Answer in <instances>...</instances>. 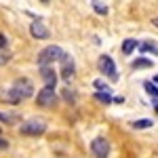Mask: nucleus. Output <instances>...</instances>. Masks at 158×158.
Listing matches in <instances>:
<instances>
[{"mask_svg": "<svg viewBox=\"0 0 158 158\" xmlns=\"http://www.w3.org/2000/svg\"><path fill=\"white\" fill-rule=\"evenodd\" d=\"M154 122L150 120V118H141V120H135L133 122V129H150Z\"/></svg>", "mask_w": 158, "mask_h": 158, "instance_id": "2eb2a0df", "label": "nucleus"}, {"mask_svg": "<svg viewBox=\"0 0 158 158\" xmlns=\"http://www.w3.org/2000/svg\"><path fill=\"white\" fill-rule=\"evenodd\" d=\"M152 23H154V25L158 27V17H156V19H152Z\"/></svg>", "mask_w": 158, "mask_h": 158, "instance_id": "412c9836", "label": "nucleus"}, {"mask_svg": "<svg viewBox=\"0 0 158 158\" xmlns=\"http://www.w3.org/2000/svg\"><path fill=\"white\" fill-rule=\"evenodd\" d=\"M36 103L40 108H53L57 103V95H55V86H44L40 89L36 95Z\"/></svg>", "mask_w": 158, "mask_h": 158, "instance_id": "20e7f679", "label": "nucleus"}, {"mask_svg": "<svg viewBox=\"0 0 158 158\" xmlns=\"http://www.w3.org/2000/svg\"><path fill=\"white\" fill-rule=\"evenodd\" d=\"M131 65H133L135 70H139V68H152L154 63H152L150 59H143V57H139V59H135L133 63H131Z\"/></svg>", "mask_w": 158, "mask_h": 158, "instance_id": "4468645a", "label": "nucleus"}, {"mask_svg": "<svg viewBox=\"0 0 158 158\" xmlns=\"http://www.w3.org/2000/svg\"><path fill=\"white\" fill-rule=\"evenodd\" d=\"M0 120L6 122V124H15V122H19V116L17 114H9V112H0Z\"/></svg>", "mask_w": 158, "mask_h": 158, "instance_id": "f8f14e48", "label": "nucleus"}, {"mask_svg": "<svg viewBox=\"0 0 158 158\" xmlns=\"http://www.w3.org/2000/svg\"><path fill=\"white\" fill-rule=\"evenodd\" d=\"M32 93H34V85H32V80H27V78H19V80H15L13 86L9 89V101L11 103H19V101H23V99L32 97Z\"/></svg>", "mask_w": 158, "mask_h": 158, "instance_id": "f257e3e1", "label": "nucleus"}, {"mask_svg": "<svg viewBox=\"0 0 158 158\" xmlns=\"http://www.w3.org/2000/svg\"><path fill=\"white\" fill-rule=\"evenodd\" d=\"M99 70L106 74L110 80H116V78H118V74H116V65H114V61H112L110 55H101V57H99Z\"/></svg>", "mask_w": 158, "mask_h": 158, "instance_id": "0eeeda50", "label": "nucleus"}, {"mask_svg": "<svg viewBox=\"0 0 158 158\" xmlns=\"http://www.w3.org/2000/svg\"><path fill=\"white\" fill-rule=\"evenodd\" d=\"M65 55V51L61 49V47H57V44H49V47H44V49L38 53V65L40 68H49V65H53L55 61H61V57Z\"/></svg>", "mask_w": 158, "mask_h": 158, "instance_id": "f03ea898", "label": "nucleus"}, {"mask_svg": "<svg viewBox=\"0 0 158 158\" xmlns=\"http://www.w3.org/2000/svg\"><path fill=\"white\" fill-rule=\"evenodd\" d=\"M143 86H146V93H148V95H152L154 99H158V89H156V85H154L152 80H146Z\"/></svg>", "mask_w": 158, "mask_h": 158, "instance_id": "ddd939ff", "label": "nucleus"}, {"mask_svg": "<svg viewBox=\"0 0 158 158\" xmlns=\"http://www.w3.org/2000/svg\"><path fill=\"white\" fill-rule=\"evenodd\" d=\"M4 47H6V36L0 34V49H4Z\"/></svg>", "mask_w": 158, "mask_h": 158, "instance_id": "aec40b11", "label": "nucleus"}, {"mask_svg": "<svg viewBox=\"0 0 158 158\" xmlns=\"http://www.w3.org/2000/svg\"><path fill=\"white\" fill-rule=\"evenodd\" d=\"M139 51L141 53H154L158 57V42H154V40H146L143 44H139Z\"/></svg>", "mask_w": 158, "mask_h": 158, "instance_id": "9d476101", "label": "nucleus"}, {"mask_svg": "<svg viewBox=\"0 0 158 158\" xmlns=\"http://www.w3.org/2000/svg\"><path fill=\"white\" fill-rule=\"evenodd\" d=\"M40 76H42V80H44V86H55L57 85V72H55L53 65L40 68Z\"/></svg>", "mask_w": 158, "mask_h": 158, "instance_id": "1a4fd4ad", "label": "nucleus"}, {"mask_svg": "<svg viewBox=\"0 0 158 158\" xmlns=\"http://www.w3.org/2000/svg\"><path fill=\"white\" fill-rule=\"evenodd\" d=\"M91 4H93L95 13H99V15H108V6H106L103 2H91Z\"/></svg>", "mask_w": 158, "mask_h": 158, "instance_id": "f3484780", "label": "nucleus"}, {"mask_svg": "<svg viewBox=\"0 0 158 158\" xmlns=\"http://www.w3.org/2000/svg\"><path fill=\"white\" fill-rule=\"evenodd\" d=\"M6 148H9V141L4 137H0V150H6Z\"/></svg>", "mask_w": 158, "mask_h": 158, "instance_id": "6ab92c4d", "label": "nucleus"}, {"mask_svg": "<svg viewBox=\"0 0 158 158\" xmlns=\"http://www.w3.org/2000/svg\"><path fill=\"white\" fill-rule=\"evenodd\" d=\"M95 99H97V101H101V103H106V106L114 101V97H112L110 93H99V91H97V93H95Z\"/></svg>", "mask_w": 158, "mask_h": 158, "instance_id": "dca6fc26", "label": "nucleus"}, {"mask_svg": "<svg viewBox=\"0 0 158 158\" xmlns=\"http://www.w3.org/2000/svg\"><path fill=\"white\" fill-rule=\"evenodd\" d=\"M93 85H95V89H99V93H110V86L106 85L103 80H95Z\"/></svg>", "mask_w": 158, "mask_h": 158, "instance_id": "a211bd4d", "label": "nucleus"}, {"mask_svg": "<svg viewBox=\"0 0 158 158\" xmlns=\"http://www.w3.org/2000/svg\"><path fill=\"white\" fill-rule=\"evenodd\" d=\"M152 82H154V85H158V76H154V80H152Z\"/></svg>", "mask_w": 158, "mask_h": 158, "instance_id": "4be33fe9", "label": "nucleus"}, {"mask_svg": "<svg viewBox=\"0 0 158 158\" xmlns=\"http://www.w3.org/2000/svg\"><path fill=\"white\" fill-rule=\"evenodd\" d=\"M30 34L36 38V40H47L49 38V27L42 23L40 19H36V21H32V25H30Z\"/></svg>", "mask_w": 158, "mask_h": 158, "instance_id": "6e6552de", "label": "nucleus"}, {"mask_svg": "<svg viewBox=\"0 0 158 158\" xmlns=\"http://www.w3.org/2000/svg\"><path fill=\"white\" fill-rule=\"evenodd\" d=\"M74 72H76V61H74V57L70 53H65L61 57V78L63 80H70L74 76Z\"/></svg>", "mask_w": 158, "mask_h": 158, "instance_id": "423d86ee", "label": "nucleus"}, {"mask_svg": "<svg viewBox=\"0 0 158 158\" xmlns=\"http://www.w3.org/2000/svg\"><path fill=\"white\" fill-rule=\"evenodd\" d=\"M0 133H2V129H0Z\"/></svg>", "mask_w": 158, "mask_h": 158, "instance_id": "b1692460", "label": "nucleus"}, {"mask_svg": "<svg viewBox=\"0 0 158 158\" xmlns=\"http://www.w3.org/2000/svg\"><path fill=\"white\" fill-rule=\"evenodd\" d=\"M19 133L30 135V137L44 135V133H47V122L42 120V118H30V120L21 122V127H19Z\"/></svg>", "mask_w": 158, "mask_h": 158, "instance_id": "7ed1b4c3", "label": "nucleus"}, {"mask_svg": "<svg viewBox=\"0 0 158 158\" xmlns=\"http://www.w3.org/2000/svg\"><path fill=\"white\" fill-rule=\"evenodd\" d=\"M154 106H156V110H158V99H154Z\"/></svg>", "mask_w": 158, "mask_h": 158, "instance_id": "5701e85b", "label": "nucleus"}, {"mask_svg": "<svg viewBox=\"0 0 158 158\" xmlns=\"http://www.w3.org/2000/svg\"><path fill=\"white\" fill-rule=\"evenodd\" d=\"M91 152L95 158H110V152H112V146L106 137H95L91 141Z\"/></svg>", "mask_w": 158, "mask_h": 158, "instance_id": "39448f33", "label": "nucleus"}, {"mask_svg": "<svg viewBox=\"0 0 158 158\" xmlns=\"http://www.w3.org/2000/svg\"><path fill=\"white\" fill-rule=\"evenodd\" d=\"M135 49H137V40H135V38H127V40L122 42V53H124V55H131Z\"/></svg>", "mask_w": 158, "mask_h": 158, "instance_id": "9b49d317", "label": "nucleus"}]
</instances>
